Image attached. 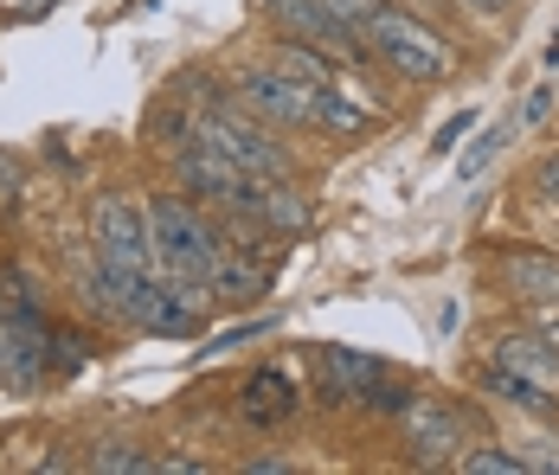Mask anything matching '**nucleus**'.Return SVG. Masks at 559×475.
Segmentation results:
<instances>
[{"mask_svg": "<svg viewBox=\"0 0 559 475\" xmlns=\"http://www.w3.org/2000/svg\"><path fill=\"white\" fill-rule=\"evenodd\" d=\"M367 52L386 58L399 78H412V84H438V78H450V64H456V52H450V39L438 33V26H425V20H412L405 7H386L380 0V13L367 20Z\"/></svg>", "mask_w": 559, "mask_h": 475, "instance_id": "nucleus-1", "label": "nucleus"}, {"mask_svg": "<svg viewBox=\"0 0 559 475\" xmlns=\"http://www.w3.org/2000/svg\"><path fill=\"white\" fill-rule=\"evenodd\" d=\"M148 245H155V270H168L180 283H206L213 264L225 258L219 231L187 206V200H155L148 206Z\"/></svg>", "mask_w": 559, "mask_h": 475, "instance_id": "nucleus-2", "label": "nucleus"}, {"mask_svg": "<svg viewBox=\"0 0 559 475\" xmlns=\"http://www.w3.org/2000/svg\"><path fill=\"white\" fill-rule=\"evenodd\" d=\"M193 142H206L225 161H238L251 180H289V155H283L264 129H251L238 109H200L193 116Z\"/></svg>", "mask_w": 559, "mask_h": 475, "instance_id": "nucleus-3", "label": "nucleus"}, {"mask_svg": "<svg viewBox=\"0 0 559 475\" xmlns=\"http://www.w3.org/2000/svg\"><path fill=\"white\" fill-rule=\"evenodd\" d=\"M91 238H97V258L122 276H148L155 270V245H148V212L129 206L122 193H104L97 200V218H91Z\"/></svg>", "mask_w": 559, "mask_h": 475, "instance_id": "nucleus-4", "label": "nucleus"}, {"mask_svg": "<svg viewBox=\"0 0 559 475\" xmlns=\"http://www.w3.org/2000/svg\"><path fill=\"white\" fill-rule=\"evenodd\" d=\"M187 142H193V135H187ZM180 180H187V193L219 200V206H231L238 218H251V206H258V180H251L238 161H225L219 149H206V142L180 149Z\"/></svg>", "mask_w": 559, "mask_h": 475, "instance_id": "nucleus-5", "label": "nucleus"}, {"mask_svg": "<svg viewBox=\"0 0 559 475\" xmlns=\"http://www.w3.org/2000/svg\"><path fill=\"white\" fill-rule=\"evenodd\" d=\"M335 84V78H329ZM245 104L258 109V116H271L283 129H316L322 122V84H302V78H289V71H245Z\"/></svg>", "mask_w": 559, "mask_h": 475, "instance_id": "nucleus-6", "label": "nucleus"}, {"mask_svg": "<svg viewBox=\"0 0 559 475\" xmlns=\"http://www.w3.org/2000/svg\"><path fill=\"white\" fill-rule=\"evenodd\" d=\"M399 424H405V450H412V463L418 470H444V463H456L463 456V418L450 412V405H438V399H405V412H399Z\"/></svg>", "mask_w": 559, "mask_h": 475, "instance_id": "nucleus-7", "label": "nucleus"}, {"mask_svg": "<svg viewBox=\"0 0 559 475\" xmlns=\"http://www.w3.org/2000/svg\"><path fill=\"white\" fill-rule=\"evenodd\" d=\"M264 13L277 20L283 33H296V39H309V46H329V52H354L360 39L341 26L335 13L322 7V0H264Z\"/></svg>", "mask_w": 559, "mask_h": 475, "instance_id": "nucleus-8", "label": "nucleus"}, {"mask_svg": "<svg viewBox=\"0 0 559 475\" xmlns=\"http://www.w3.org/2000/svg\"><path fill=\"white\" fill-rule=\"evenodd\" d=\"M496 367L521 372V379H534V385H547V392H559V354L547 347V341H534V334H502L496 341Z\"/></svg>", "mask_w": 559, "mask_h": 475, "instance_id": "nucleus-9", "label": "nucleus"}, {"mask_svg": "<svg viewBox=\"0 0 559 475\" xmlns=\"http://www.w3.org/2000/svg\"><path fill=\"white\" fill-rule=\"evenodd\" d=\"M322 385H329V399H360L380 385V360H367L354 347H322Z\"/></svg>", "mask_w": 559, "mask_h": 475, "instance_id": "nucleus-10", "label": "nucleus"}, {"mask_svg": "<svg viewBox=\"0 0 559 475\" xmlns=\"http://www.w3.org/2000/svg\"><path fill=\"white\" fill-rule=\"evenodd\" d=\"M258 225H271V231H302L309 225V206H302V193L289 187V180H258V206H251Z\"/></svg>", "mask_w": 559, "mask_h": 475, "instance_id": "nucleus-11", "label": "nucleus"}, {"mask_svg": "<svg viewBox=\"0 0 559 475\" xmlns=\"http://www.w3.org/2000/svg\"><path fill=\"white\" fill-rule=\"evenodd\" d=\"M296 412V385L283 379V372H258V379H245V418L251 424H283Z\"/></svg>", "mask_w": 559, "mask_h": 475, "instance_id": "nucleus-12", "label": "nucleus"}, {"mask_svg": "<svg viewBox=\"0 0 559 475\" xmlns=\"http://www.w3.org/2000/svg\"><path fill=\"white\" fill-rule=\"evenodd\" d=\"M508 283H514V296H527V302H559V258L521 251V258H508Z\"/></svg>", "mask_w": 559, "mask_h": 475, "instance_id": "nucleus-13", "label": "nucleus"}, {"mask_svg": "<svg viewBox=\"0 0 559 475\" xmlns=\"http://www.w3.org/2000/svg\"><path fill=\"white\" fill-rule=\"evenodd\" d=\"M206 289H213V302H258L264 296V270L245 264V258H219L213 276H206Z\"/></svg>", "mask_w": 559, "mask_h": 475, "instance_id": "nucleus-14", "label": "nucleus"}, {"mask_svg": "<svg viewBox=\"0 0 559 475\" xmlns=\"http://www.w3.org/2000/svg\"><path fill=\"white\" fill-rule=\"evenodd\" d=\"M483 385H489V392H502L508 405H521V412H554V405H559V392H547V385H534V379H521V372H508V367H496Z\"/></svg>", "mask_w": 559, "mask_h": 475, "instance_id": "nucleus-15", "label": "nucleus"}, {"mask_svg": "<svg viewBox=\"0 0 559 475\" xmlns=\"http://www.w3.org/2000/svg\"><path fill=\"white\" fill-rule=\"evenodd\" d=\"M514 135H521V129H514V116H508V122H496V129H483V135H476V149H469V155L456 161V180H476V174H483L489 161L502 155V149L514 142Z\"/></svg>", "mask_w": 559, "mask_h": 475, "instance_id": "nucleus-16", "label": "nucleus"}, {"mask_svg": "<svg viewBox=\"0 0 559 475\" xmlns=\"http://www.w3.org/2000/svg\"><path fill=\"white\" fill-rule=\"evenodd\" d=\"M91 470L97 475H155V456L135 450V443H104V450L91 456Z\"/></svg>", "mask_w": 559, "mask_h": 475, "instance_id": "nucleus-17", "label": "nucleus"}, {"mask_svg": "<svg viewBox=\"0 0 559 475\" xmlns=\"http://www.w3.org/2000/svg\"><path fill=\"white\" fill-rule=\"evenodd\" d=\"M456 470L463 475H527V456H514V450H463Z\"/></svg>", "mask_w": 559, "mask_h": 475, "instance_id": "nucleus-18", "label": "nucleus"}, {"mask_svg": "<svg viewBox=\"0 0 559 475\" xmlns=\"http://www.w3.org/2000/svg\"><path fill=\"white\" fill-rule=\"evenodd\" d=\"M322 7L335 13V20L347 26V33H354V39H360V33H367V20L380 13V0H322Z\"/></svg>", "mask_w": 559, "mask_h": 475, "instance_id": "nucleus-19", "label": "nucleus"}, {"mask_svg": "<svg viewBox=\"0 0 559 475\" xmlns=\"http://www.w3.org/2000/svg\"><path fill=\"white\" fill-rule=\"evenodd\" d=\"M547 109H554V84H540V91H534V97H527V109H521V116H514V129H534V122H540V116H547Z\"/></svg>", "mask_w": 559, "mask_h": 475, "instance_id": "nucleus-20", "label": "nucleus"}, {"mask_svg": "<svg viewBox=\"0 0 559 475\" xmlns=\"http://www.w3.org/2000/svg\"><path fill=\"white\" fill-rule=\"evenodd\" d=\"M534 193H540V200H559V155H547L534 167Z\"/></svg>", "mask_w": 559, "mask_h": 475, "instance_id": "nucleus-21", "label": "nucleus"}, {"mask_svg": "<svg viewBox=\"0 0 559 475\" xmlns=\"http://www.w3.org/2000/svg\"><path fill=\"white\" fill-rule=\"evenodd\" d=\"M469 129H476V116H469V109H463V116H450L444 129H438V155H450V149H456V135H469Z\"/></svg>", "mask_w": 559, "mask_h": 475, "instance_id": "nucleus-22", "label": "nucleus"}, {"mask_svg": "<svg viewBox=\"0 0 559 475\" xmlns=\"http://www.w3.org/2000/svg\"><path fill=\"white\" fill-rule=\"evenodd\" d=\"M238 475H289V463L283 456H258V463H245Z\"/></svg>", "mask_w": 559, "mask_h": 475, "instance_id": "nucleus-23", "label": "nucleus"}, {"mask_svg": "<svg viewBox=\"0 0 559 475\" xmlns=\"http://www.w3.org/2000/svg\"><path fill=\"white\" fill-rule=\"evenodd\" d=\"M469 7H508V0H469Z\"/></svg>", "mask_w": 559, "mask_h": 475, "instance_id": "nucleus-24", "label": "nucleus"}]
</instances>
